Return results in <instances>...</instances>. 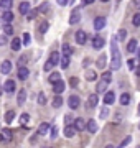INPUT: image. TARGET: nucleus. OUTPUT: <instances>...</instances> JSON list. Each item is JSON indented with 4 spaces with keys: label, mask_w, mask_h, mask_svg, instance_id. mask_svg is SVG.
Here are the masks:
<instances>
[{
    "label": "nucleus",
    "mask_w": 140,
    "mask_h": 148,
    "mask_svg": "<svg viewBox=\"0 0 140 148\" xmlns=\"http://www.w3.org/2000/svg\"><path fill=\"white\" fill-rule=\"evenodd\" d=\"M135 74H137V76H139V77H140V66H139V68H137V69H135Z\"/></svg>",
    "instance_id": "4d7b16f0"
},
{
    "label": "nucleus",
    "mask_w": 140,
    "mask_h": 148,
    "mask_svg": "<svg viewBox=\"0 0 140 148\" xmlns=\"http://www.w3.org/2000/svg\"><path fill=\"white\" fill-rule=\"evenodd\" d=\"M135 49H137V41H135V40H130V41L127 43V51H129V53H134Z\"/></svg>",
    "instance_id": "a878e982"
},
{
    "label": "nucleus",
    "mask_w": 140,
    "mask_h": 148,
    "mask_svg": "<svg viewBox=\"0 0 140 148\" xmlns=\"http://www.w3.org/2000/svg\"><path fill=\"white\" fill-rule=\"evenodd\" d=\"M104 27H106V16H97L96 20H94V28L99 32V30H102Z\"/></svg>",
    "instance_id": "0eeeda50"
},
{
    "label": "nucleus",
    "mask_w": 140,
    "mask_h": 148,
    "mask_svg": "<svg viewBox=\"0 0 140 148\" xmlns=\"http://www.w3.org/2000/svg\"><path fill=\"white\" fill-rule=\"evenodd\" d=\"M125 35H127V32H125V30H119L117 40H119V41H124V40H125Z\"/></svg>",
    "instance_id": "a19ab883"
},
{
    "label": "nucleus",
    "mask_w": 140,
    "mask_h": 148,
    "mask_svg": "<svg viewBox=\"0 0 140 148\" xmlns=\"http://www.w3.org/2000/svg\"><path fill=\"white\" fill-rule=\"evenodd\" d=\"M101 79H106L107 82H110V81H112V76H110V73H104Z\"/></svg>",
    "instance_id": "37998d69"
},
{
    "label": "nucleus",
    "mask_w": 140,
    "mask_h": 148,
    "mask_svg": "<svg viewBox=\"0 0 140 148\" xmlns=\"http://www.w3.org/2000/svg\"><path fill=\"white\" fill-rule=\"evenodd\" d=\"M36 140H38V133H36V135H33V137L30 138V142H32V143H36Z\"/></svg>",
    "instance_id": "864d4df0"
},
{
    "label": "nucleus",
    "mask_w": 140,
    "mask_h": 148,
    "mask_svg": "<svg viewBox=\"0 0 140 148\" xmlns=\"http://www.w3.org/2000/svg\"><path fill=\"white\" fill-rule=\"evenodd\" d=\"M79 20H81V13H79V10L76 8V10L71 13V16H69V23L71 25H74V23H79Z\"/></svg>",
    "instance_id": "f8f14e48"
},
{
    "label": "nucleus",
    "mask_w": 140,
    "mask_h": 148,
    "mask_svg": "<svg viewBox=\"0 0 140 148\" xmlns=\"http://www.w3.org/2000/svg\"><path fill=\"white\" fill-rule=\"evenodd\" d=\"M101 2H109V0H101Z\"/></svg>",
    "instance_id": "052dcab7"
},
{
    "label": "nucleus",
    "mask_w": 140,
    "mask_h": 148,
    "mask_svg": "<svg viewBox=\"0 0 140 148\" xmlns=\"http://www.w3.org/2000/svg\"><path fill=\"white\" fill-rule=\"evenodd\" d=\"M73 125H74V128L78 130V132H81V130L86 128V122H84V119H76Z\"/></svg>",
    "instance_id": "4468645a"
},
{
    "label": "nucleus",
    "mask_w": 140,
    "mask_h": 148,
    "mask_svg": "<svg viewBox=\"0 0 140 148\" xmlns=\"http://www.w3.org/2000/svg\"><path fill=\"white\" fill-rule=\"evenodd\" d=\"M56 2H58L59 5H66V3H68V2H69V0H56Z\"/></svg>",
    "instance_id": "5fc2aeb1"
},
{
    "label": "nucleus",
    "mask_w": 140,
    "mask_h": 148,
    "mask_svg": "<svg viewBox=\"0 0 140 148\" xmlns=\"http://www.w3.org/2000/svg\"><path fill=\"white\" fill-rule=\"evenodd\" d=\"M10 46H12V49H13V51H18V49L22 48V40H20V38H13Z\"/></svg>",
    "instance_id": "412c9836"
},
{
    "label": "nucleus",
    "mask_w": 140,
    "mask_h": 148,
    "mask_svg": "<svg viewBox=\"0 0 140 148\" xmlns=\"http://www.w3.org/2000/svg\"><path fill=\"white\" fill-rule=\"evenodd\" d=\"M15 81H12V79H7L5 81V84H3V90L5 92H8V94H12L13 90H15Z\"/></svg>",
    "instance_id": "6e6552de"
},
{
    "label": "nucleus",
    "mask_w": 140,
    "mask_h": 148,
    "mask_svg": "<svg viewBox=\"0 0 140 148\" xmlns=\"http://www.w3.org/2000/svg\"><path fill=\"white\" fill-rule=\"evenodd\" d=\"M28 120H30L28 114H22V115H20V125H27Z\"/></svg>",
    "instance_id": "e433bc0d"
},
{
    "label": "nucleus",
    "mask_w": 140,
    "mask_h": 148,
    "mask_svg": "<svg viewBox=\"0 0 140 148\" xmlns=\"http://www.w3.org/2000/svg\"><path fill=\"white\" fill-rule=\"evenodd\" d=\"M120 64H122L120 51H119L117 45H115V40H112V61H110V66H112V69H119Z\"/></svg>",
    "instance_id": "f257e3e1"
},
{
    "label": "nucleus",
    "mask_w": 140,
    "mask_h": 148,
    "mask_svg": "<svg viewBox=\"0 0 140 148\" xmlns=\"http://www.w3.org/2000/svg\"><path fill=\"white\" fill-rule=\"evenodd\" d=\"M66 89V84H65V81L63 79H59L56 81V82H53V90H54V94H63V90Z\"/></svg>",
    "instance_id": "20e7f679"
},
{
    "label": "nucleus",
    "mask_w": 140,
    "mask_h": 148,
    "mask_svg": "<svg viewBox=\"0 0 140 148\" xmlns=\"http://www.w3.org/2000/svg\"><path fill=\"white\" fill-rule=\"evenodd\" d=\"M30 43V33H23V45Z\"/></svg>",
    "instance_id": "49530a36"
},
{
    "label": "nucleus",
    "mask_w": 140,
    "mask_h": 148,
    "mask_svg": "<svg viewBox=\"0 0 140 148\" xmlns=\"http://www.w3.org/2000/svg\"><path fill=\"white\" fill-rule=\"evenodd\" d=\"M59 59H61V56H59V53L58 51H53V53H51V56H49V63L53 64V66H56V64L59 63Z\"/></svg>",
    "instance_id": "6ab92c4d"
},
{
    "label": "nucleus",
    "mask_w": 140,
    "mask_h": 148,
    "mask_svg": "<svg viewBox=\"0 0 140 148\" xmlns=\"http://www.w3.org/2000/svg\"><path fill=\"white\" fill-rule=\"evenodd\" d=\"M2 20H3V23H10V21L13 20V13H12L10 10H5L3 15H2Z\"/></svg>",
    "instance_id": "4be33fe9"
},
{
    "label": "nucleus",
    "mask_w": 140,
    "mask_h": 148,
    "mask_svg": "<svg viewBox=\"0 0 140 148\" xmlns=\"http://www.w3.org/2000/svg\"><path fill=\"white\" fill-rule=\"evenodd\" d=\"M76 132H78V130L74 128V125H66V127H65V137H68V138L74 137Z\"/></svg>",
    "instance_id": "a211bd4d"
},
{
    "label": "nucleus",
    "mask_w": 140,
    "mask_h": 148,
    "mask_svg": "<svg viewBox=\"0 0 140 148\" xmlns=\"http://www.w3.org/2000/svg\"><path fill=\"white\" fill-rule=\"evenodd\" d=\"M114 101H115V94H114L112 90H107L106 95H104V104L106 106H110V104H114Z\"/></svg>",
    "instance_id": "1a4fd4ad"
},
{
    "label": "nucleus",
    "mask_w": 140,
    "mask_h": 148,
    "mask_svg": "<svg viewBox=\"0 0 140 148\" xmlns=\"http://www.w3.org/2000/svg\"><path fill=\"white\" fill-rule=\"evenodd\" d=\"M86 127H87V130H89L91 133H96V132H97V123H96V120H89Z\"/></svg>",
    "instance_id": "b1692460"
},
{
    "label": "nucleus",
    "mask_w": 140,
    "mask_h": 148,
    "mask_svg": "<svg viewBox=\"0 0 140 148\" xmlns=\"http://www.w3.org/2000/svg\"><path fill=\"white\" fill-rule=\"evenodd\" d=\"M38 15V10H28V13H27V18H28V21H32V20H35V16Z\"/></svg>",
    "instance_id": "72a5a7b5"
},
{
    "label": "nucleus",
    "mask_w": 140,
    "mask_h": 148,
    "mask_svg": "<svg viewBox=\"0 0 140 148\" xmlns=\"http://www.w3.org/2000/svg\"><path fill=\"white\" fill-rule=\"evenodd\" d=\"M53 68H54V66L49 63V61H46V63H45V71H51Z\"/></svg>",
    "instance_id": "09e8293b"
},
{
    "label": "nucleus",
    "mask_w": 140,
    "mask_h": 148,
    "mask_svg": "<svg viewBox=\"0 0 140 148\" xmlns=\"http://www.w3.org/2000/svg\"><path fill=\"white\" fill-rule=\"evenodd\" d=\"M87 41V35L82 30H79V32H76V43L78 45H84V43Z\"/></svg>",
    "instance_id": "423d86ee"
},
{
    "label": "nucleus",
    "mask_w": 140,
    "mask_h": 148,
    "mask_svg": "<svg viewBox=\"0 0 140 148\" xmlns=\"http://www.w3.org/2000/svg\"><path fill=\"white\" fill-rule=\"evenodd\" d=\"M79 104H81V99H79L78 95H74V94L68 99V106H69V109H73V110H76V109L79 107Z\"/></svg>",
    "instance_id": "7ed1b4c3"
},
{
    "label": "nucleus",
    "mask_w": 140,
    "mask_h": 148,
    "mask_svg": "<svg viewBox=\"0 0 140 148\" xmlns=\"http://www.w3.org/2000/svg\"><path fill=\"white\" fill-rule=\"evenodd\" d=\"M13 119H15V112L13 110H8L5 114V122L7 123H12V122H13Z\"/></svg>",
    "instance_id": "c756f323"
},
{
    "label": "nucleus",
    "mask_w": 140,
    "mask_h": 148,
    "mask_svg": "<svg viewBox=\"0 0 140 148\" xmlns=\"http://www.w3.org/2000/svg\"><path fill=\"white\" fill-rule=\"evenodd\" d=\"M94 0H84V5H89V3H92Z\"/></svg>",
    "instance_id": "6e6d98bb"
},
{
    "label": "nucleus",
    "mask_w": 140,
    "mask_h": 148,
    "mask_svg": "<svg viewBox=\"0 0 140 148\" xmlns=\"http://www.w3.org/2000/svg\"><path fill=\"white\" fill-rule=\"evenodd\" d=\"M38 104H40V106H45V104H46V95H45L43 92L38 94Z\"/></svg>",
    "instance_id": "c9c22d12"
},
{
    "label": "nucleus",
    "mask_w": 140,
    "mask_h": 148,
    "mask_svg": "<svg viewBox=\"0 0 140 148\" xmlns=\"http://www.w3.org/2000/svg\"><path fill=\"white\" fill-rule=\"evenodd\" d=\"M107 86H109V82L106 79H101L99 82H97V86H96V90H97V94H102V92H106V89H107Z\"/></svg>",
    "instance_id": "9d476101"
},
{
    "label": "nucleus",
    "mask_w": 140,
    "mask_h": 148,
    "mask_svg": "<svg viewBox=\"0 0 140 148\" xmlns=\"http://www.w3.org/2000/svg\"><path fill=\"white\" fill-rule=\"evenodd\" d=\"M12 5H13V0H0V12L10 10Z\"/></svg>",
    "instance_id": "dca6fc26"
},
{
    "label": "nucleus",
    "mask_w": 140,
    "mask_h": 148,
    "mask_svg": "<svg viewBox=\"0 0 140 148\" xmlns=\"http://www.w3.org/2000/svg\"><path fill=\"white\" fill-rule=\"evenodd\" d=\"M69 84L73 86V87H76V86L79 84V79H78V77H71V79H69Z\"/></svg>",
    "instance_id": "a18cd8bd"
},
{
    "label": "nucleus",
    "mask_w": 140,
    "mask_h": 148,
    "mask_svg": "<svg viewBox=\"0 0 140 148\" xmlns=\"http://www.w3.org/2000/svg\"><path fill=\"white\" fill-rule=\"evenodd\" d=\"M56 137H58V127H53L51 128V138L54 140Z\"/></svg>",
    "instance_id": "de8ad7c7"
},
{
    "label": "nucleus",
    "mask_w": 140,
    "mask_h": 148,
    "mask_svg": "<svg viewBox=\"0 0 140 148\" xmlns=\"http://www.w3.org/2000/svg\"><path fill=\"white\" fill-rule=\"evenodd\" d=\"M96 77H97V74L94 73V71H87V74H86L87 81H96Z\"/></svg>",
    "instance_id": "58836bf2"
},
{
    "label": "nucleus",
    "mask_w": 140,
    "mask_h": 148,
    "mask_svg": "<svg viewBox=\"0 0 140 148\" xmlns=\"http://www.w3.org/2000/svg\"><path fill=\"white\" fill-rule=\"evenodd\" d=\"M18 10H20V13H22V15H27L28 10H30V3H28V2L20 3V8H18Z\"/></svg>",
    "instance_id": "393cba45"
},
{
    "label": "nucleus",
    "mask_w": 140,
    "mask_h": 148,
    "mask_svg": "<svg viewBox=\"0 0 140 148\" xmlns=\"http://www.w3.org/2000/svg\"><path fill=\"white\" fill-rule=\"evenodd\" d=\"M49 128H51V125H49V123H46V122L40 123V127H38V135H46Z\"/></svg>",
    "instance_id": "2eb2a0df"
},
{
    "label": "nucleus",
    "mask_w": 140,
    "mask_h": 148,
    "mask_svg": "<svg viewBox=\"0 0 140 148\" xmlns=\"http://www.w3.org/2000/svg\"><path fill=\"white\" fill-rule=\"evenodd\" d=\"M69 56H68V54H65V56H63V58L59 59V63H61V68L65 69V68H68V66H69Z\"/></svg>",
    "instance_id": "bb28decb"
},
{
    "label": "nucleus",
    "mask_w": 140,
    "mask_h": 148,
    "mask_svg": "<svg viewBox=\"0 0 140 148\" xmlns=\"http://www.w3.org/2000/svg\"><path fill=\"white\" fill-rule=\"evenodd\" d=\"M49 82H51V84H53V82H56V81H59L61 79V73H51L49 74Z\"/></svg>",
    "instance_id": "c85d7f7f"
},
{
    "label": "nucleus",
    "mask_w": 140,
    "mask_h": 148,
    "mask_svg": "<svg viewBox=\"0 0 140 148\" xmlns=\"http://www.w3.org/2000/svg\"><path fill=\"white\" fill-rule=\"evenodd\" d=\"M13 140V132H12L10 128H3L2 132H0V142L3 143H8Z\"/></svg>",
    "instance_id": "f03ea898"
},
{
    "label": "nucleus",
    "mask_w": 140,
    "mask_h": 148,
    "mask_svg": "<svg viewBox=\"0 0 140 148\" xmlns=\"http://www.w3.org/2000/svg\"><path fill=\"white\" fill-rule=\"evenodd\" d=\"M2 90H3V89H2V87H0V95H2Z\"/></svg>",
    "instance_id": "bf43d9fd"
},
{
    "label": "nucleus",
    "mask_w": 140,
    "mask_h": 148,
    "mask_svg": "<svg viewBox=\"0 0 140 148\" xmlns=\"http://www.w3.org/2000/svg\"><path fill=\"white\" fill-rule=\"evenodd\" d=\"M16 101H18V104L22 106L23 102L27 101V90H25V89L20 90V92H18V97H16Z\"/></svg>",
    "instance_id": "5701e85b"
},
{
    "label": "nucleus",
    "mask_w": 140,
    "mask_h": 148,
    "mask_svg": "<svg viewBox=\"0 0 140 148\" xmlns=\"http://www.w3.org/2000/svg\"><path fill=\"white\" fill-rule=\"evenodd\" d=\"M28 74H30V71H28L25 66H20V69H18V79H20V81H27L28 79Z\"/></svg>",
    "instance_id": "9b49d317"
},
{
    "label": "nucleus",
    "mask_w": 140,
    "mask_h": 148,
    "mask_svg": "<svg viewBox=\"0 0 140 148\" xmlns=\"http://www.w3.org/2000/svg\"><path fill=\"white\" fill-rule=\"evenodd\" d=\"M127 68L134 69L135 68V59H127Z\"/></svg>",
    "instance_id": "c03bdc74"
},
{
    "label": "nucleus",
    "mask_w": 140,
    "mask_h": 148,
    "mask_svg": "<svg viewBox=\"0 0 140 148\" xmlns=\"http://www.w3.org/2000/svg\"><path fill=\"white\" fill-rule=\"evenodd\" d=\"M0 71H2V74H8V73L12 71V63L8 61V59L2 63V66H0Z\"/></svg>",
    "instance_id": "f3484780"
},
{
    "label": "nucleus",
    "mask_w": 140,
    "mask_h": 148,
    "mask_svg": "<svg viewBox=\"0 0 140 148\" xmlns=\"http://www.w3.org/2000/svg\"><path fill=\"white\" fill-rule=\"evenodd\" d=\"M97 68L99 69L106 68V54H101V58L97 59Z\"/></svg>",
    "instance_id": "473e14b6"
},
{
    "label": "nucleus",
    "mask_w": 140,
    "mask_h": 148,
    "mask_svg": "<svg viewBox=\"0 0 140 148\" xmlns=\"http://www.w3.org/2000/svg\"><path fill=\"white\" fill-rule=\"evenodd\" d=\"M3 33H5L7 36L13 35V27H12L10 23H5V27H3Z\"/></svg>",
    "instance_id": "2f4dec72"
},
{
    "label": "nucleus",
    "mask_w": 140,
    "mask_h": 148,
    "mask_svg": "<svg viewBox=\"0 0 140 148\" xmlns=\"http://www.w3.org/2000/svg\"><path fill=\"white\" fill-rule=\"evenodd\" d=\"M107 115H109V110H107V107H104L102 112H101V117H102V119H106Z\"/></svg>",
    "instance_id": "8fccbe9b"
},
{
    "label": "nucleus",
    "mask_w": 140,
    "mask_h": 148,
    "mask_svg": "<svg viewBox=\"0 0 140 148\" xmlns=\"http://www.w3.org/2000/svg\"><path fill=\"white\" fill-rule=\"evenodd\" d=\"M51 106H53L54 109H59V107L63 106V97H61L59 94H56V97H54L53 102H51Z\"/></svg>",
    "instance_id": "aec40b11"
},
{
    "label": "nucleus",
    "mask_w": 140,
    "mask_h": 148,
    "mask_svg": "<svg viewBox=\"0 0 140 148\" xmlns=\"http://www.w3.org/2000/svg\"><path fill=\"white\" fill-rule=\"evenodd\" d=\"M27 61H28V54H23L22 58L18 59V66H25V64H27Z\"/></svg>",
    "instance_id": "79ce46f5"
},
{
    "label": "nucleus",
    "mask_w": 140,
    "mask_h": 148,
    "mask_svg": "<svg viewBox=\"0 0 140 148\" xmlns=\"http://www.w3.org/2000/svg\"><path fill=\"white\" fill-rule=\"evenodd\" d=\"M48 21H41V23H40V27H38V32L40 33H46L48 32Z\"/></svg>",
    "instance_id": "7c9ffc66"
},
{
    "label": "nucleus",
    "mask_w": 140,
    "mask_h": 148,
    "mask_svg": "<svg viewBox=\"0 0 140 148\" xmlns=\"http://www.w3.org/2000/svg\"><path fill=\"white\" fill-rule=\"evenodd\" d=\"M71 53H73V48H71L69 45H63V54H68V56H71Z\"/></svg>",
    "instance_id": "ea45409f"
},
{
    "label": "nucleus",
    "mask_w": 140,
    "mask_h": 148,
    "mask_svg": "<svg viewBox=\"0 0 140 148\" xmlns=\"http://www.w3.org/2000/svg\"><path fill=\"white\" fill-rule=\"evenodd\" d=\"M104 45H106V40H104L102 36L92 38V48H94V49H101V48H104Z\"/></svg>",
    "instance_id": "39448f33"
},
{
    "label": "nucleus",
    "mask_w": 140,
    "mask_h": 148,
    "mask_svg": "<svg viewBox=\"0 0 140 148\" xmlns=\"http://www.w3.org/2000/svg\"><path fill=\"white\" fill-rule=\"evenodd\" d=\"M120 104H122V106H129L130 104V95L124 92V94L120 95Z\"/></svg>",
    "instance_id": "cd10ccee"
},
{
    "label": "nucleus",
    "mask_w": 140,
    "mask_h": 148,
    "mask_svg": "<svg viewBox=\"0 0 140 148\" xmlns=\"http://www.w3.org/2000/svg\"><path fill=\"white\" fill-rule=\"evenodd\" d=\"M130 140H132V137H127V138L124 140V142L120 143V147H125V145H129V143H130Z\"/></svg>",
    "instance_id": "603ef678"
},
{
    "label": "nucleus",
    "mask_w": 140,
    "mask_h": 148,
    "mask_svg": "<svg viewBox=\"0 0 140 148\" xmlns=\"http://www.w3.org/2000/svg\"><path fill=\"white\" fill-rule=\"evenodd\" d=\"M137 56H139V61H140V49H139V53H137Z\"/></svg>",
    "instance_id": "13d9d810"
},
{
    "label": "nucleus",
    "mask_w": 140,
    "mask_h": 148,
    "mask_svg": "<svg viewBox=\"0 0 140 148\" xmlns=\"http://www.w3.org/2000/svg\"><path fill=\"white\" fill-rule=\"evenodd\" d=\"M97 94H91L89 97H87V104H86V107H89V109H92V107H96L97 106Z\"/></svg>",
    "instance_id": "ddd939ff"
},
{
    "label": "nucleus",
    "mask_w": 140,
    "mask_h": 148,
    "mask_svg": "<svg viewBox=\"0 0 140 148\" xmlns=\"http://www.w3.org/2000/svg\"><path fill=\"white\" fill-rule=\"evenodd\" d=\"M48 10H49V3H48V2H43V3L40 5V10H38V12H41V13H46Z\"/></svg>",
    "instance_id": "4c0bfd02"
},
{
    "label": "nucleus",
    "mask_w": 140,
    "mask_h": 148,
    "mask_svg": "<svg viewBox=\"0 0 140 148\" xmlns=\"http://www.w3.org/2000/svg\"><path fill=\"white\" fill-rule=\"evenodd\" d=\"M132 23H134V27H140V12H137L132 18Z\"/></svg>",
    "instance_id": "f704fd0d"
},
{
    "label": "nucleus",
    "mask_w": 140,
    "mask_h": 148,
    "mask_svg": "<svg viewBox=\"0 0 140 148\" xmlns=\"http://www.w3.org/2000/svg\"><path fill=\"white\" fill-rule=\"evenodd\" d=\"M5 43H7V35H2L0 36V46H3Z\"/></svg>",
    "instance_id": "3c124183"
}]
</instances>
